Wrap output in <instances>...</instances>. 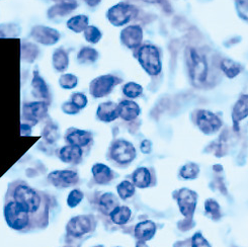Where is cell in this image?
<instances>
[{"instance_id":"f907efd6","label":"cell","mask_w":248,"mask_h":247,"mask_svg":"<svg viewBox=\"0 0 248 247\" xmlns=\"http://www.w3.org/2000/svg\"><path fill=\"white\" fill-rule=\"evenodd\" d=\"M95 247H100V246H95Z\"/></svg>"},{"instance_id":"7402d4cb","label":"cell","mask_w":248,"mask_h":247,"mask_svg":"<svg viewBox=\"0 0 248 247\" xmlns=\"http://www.w3.org/2000/svg\"><path fill=\"white\" fill-rule=\"evenodd\" d=\"M93 174L94 177V181L100 185L108 184L112 179V172L109 170V167L101 163L93 165Z\"/></svg>"},{"instance_id":"6da1fadb","label":"cell","mask_w":248,"mask_h":247,"mask_svg":"<svg viewBox=\"0 0 248 247\" xmlns=\"http://www.w3.org/2000/svg\"><path fill=\"white\" fill-rule=\"evenodd\" d=\"M186 62L189 76L194 84L201 85L206 81L208 65L206 58L195 48H188L186 51Z\"/></svg>"},{"instance_id":"74e56055","label":"cell","mask_w":248,"mask_h":247,"mask_svg":"<svg viewBox=\"0 0 248 247\" xmlns=\"http://www.w3.org/2000/svg\"><path fill=\"white\" fill-rule=\"evenodd\" d=\"M83 200V193L80 189H73L67 198V205L70 208H75L81 203Z\"/></svg>"},{"instance_id":"9c48e42d","label":"cell","mask_w":248,"mask_h":247,"mask_svg":"<svg viewBox=\"0 0 248 247\" xmlns=\"http://www.w3.org/2000/svg\"><path fill=\"white\" fill-rule=\"evenodd\" d=\"M136 154L134 146L127 141H117L111 148V157L119 163H128L132 161Z\"/></svg>"},{"instance_id":"4316f807","label":"cell","mask_w":248,"mask_h":247,"mask_svg":"<svg viewBox=\"0 0 248 247\" xmlns=\"http://www.w3.org/2000/svg\"><path fill=\"white\" fill-rule=\"evenodd\" d=\"M109 215L112 222L118 224V225H123V224H126L129 221L131 217V211L125 206L117 207Z\"/></svg>"},{"instance_id":"cb8c5ba5","label":"cell","mask_w":248,"mask_h":247,"mask_svg":"<svg viewBox=\"0 0 248 247\" xmlns=\"http://www.w3.org/2000/svg\"><path fill=\"white\" fill-rule=\"evenodd\" d=\"M248 116V95H242L233 109V121L235 125Z\"/></svg>"},{"instance_id":"7bdbcfd3","label":"cell","mask_w":248,"mask_h":247,"mask_svg":"<svg viewBox=\"0 0 248 247\" xmlns=\"http://www.w3.org/2000/svg\"><path fill=\"white\" fill-rule=\"evenodd\" d=\"M238 10L242 17L248 19V0H241V1H239Z\"/></svg>"},{"instance_id":"8d00e7d4","label":"cell","mask_w":248,"mask_h":247,"mask_svg":"<svg viewBox=\"0 0 248 247\" xmlns=\"http://www.w3.org/2000/svg\"><path fill=\"white\" fill-rule=\"evenodd\" d=\"M123 92L128 97L135 98V97H138L142 93L143 89H142V86H140L137 83L129 82L125 86H124Z\"/></svg>"},{"instance_id":"d590c367","label":"cell","mask_w":248,"mask_h":247,"mask_svg":"<svg viewBox=\"0 0 248 247\" xmlns=\"http://www.w3.org/2000/svg\"><path fill=\"white\" fill-rule=\"evenodd\" d=\"M19 33V28L16 25L5 24L0 26V38L16 37Z\"/></svg>"},{"instance_id":"d6a6232c","label":"cell","mask_w":248,"mask_h":247,"mask_svg":"<svg viewBox=\"0 0 248 247\" xmlns=\"http://www.w3.org/2000/svg\"><path fill=\"white\" fill-rule=\"evenodd\" d=\"M43 136L48 142L54 143L56 140H58V138H59L58 127L54 125V124H48V125L45 127V129H44Z\"/></svg>"},{"instance_id":"f1b7e54d","label":"cell","mask_w":248,"mask_h":247,"mask_svg":"<svg viewBox=\"0 0 248 247\" xmlns=\"http://www.w3.org/2000/svg\"><path fill=\"white\" fill-rule=\"evenodd\" d=\"M40 53L39 48L31 43H26L22 45L21 47V56L22 59H24L28 63H32L38 58V55Z\"/></svg>"},{"instance_id":"5bb4252c","label":"cell","mask_w":248,"mask_h":247,"mask_svg":"<svg viewBox=\"0 0 248 247\" xmlns=\"http://www.w3.org/2000/svg\"><path fill=\"white\" fill-rule=\"evenodd\" d=\"M121 39L128 48H137L143 41L142 29L139 26H130L122 31Z\"/></svg>"},{"instance_id":"8fae6325","label":"cell","mask_w":248,"mask_h":247,"mask_svg":"<svg viewBox=\"0 0 248 247\" xmlns=\"http://www.w3.org/2000/svg\"><path fill=\"white\" fill-rule=\"evenodd\" d=\"M197 123L199 128L206 134H212L218 131L222 123L221 120L208 110H200L197 117Z\"/></svg>"},{"instance_id":"d6986e66","label":"cell","mask_w":248,"mask_h":247,"mask_svg":"<svg viewBox=\"0 0 248 247\" xmlns=\"http://www.w3.org/2000/svg\"><path fill=\"white\" fill-rule=\"evenodd\" d=\"M96 115L97 118L103 122L115 121L119 117L118 106L111 102L101 104L97 108Z\"/></svg>"},{"instance_id":"f6af8a7d","label":"cell","mask_w":248,"mask_h":247,"mask_svg":"<svg viewBox=\"0 0 248 247\" xmlns=\"http://www.w3.org/2000/svg\"><path fill=\"white\" fill-rule=\"evenodd\" d=\"M143 1L149 2V3L159 4L165 11H167V13H170V11H171V6L166 1V0H143Z\"/></svg>"},{"instance_id":"ba28073f","label":"cell","mask_w":248,"mask_h":247,"mask_svg":"<svg viewBox=\"0 0 248 247\" xmlns=\"http://www.w3.org/2000/svg\"><path fill=\"white\" fill-rule=\"evenodd\" d=\"M48 108V104L45 102L28 103L25 104L24 108H22V114H24V117L27 121L35 125V124L47 116Z\"/></svg>"},{"instance_id":"9a60e30c","label":"cell","mask_w":248,"mask_h":247,"mask_svg":"<svg viewBox=\"0 0 248 247\" xmlns=\"http://www.w3.org/2000/svg\"><path fill=\"white\" fill-rule=\"evenodd\" d=\"M59 158L65 163H79L82 159L81 147H78V146L70 144L64 146V147H62L59 151Z\"/></svg>"},{"instance_id":"b9f144b4","label":"cell","mask_w":248,"mask_h":247,"mask_svg":"<svg viewBox=\"0 0 248 247\" xmlns=\"http://www.w3.org/2000/svg\"><path fill=\"white\" fill-rule=\"evenodd\" d=\"M191 247H210L207 240L202 236L201 234H196L193 237V242H191Z\"/></svg>"},{"instance_id":"ab89813d","label":"cell","mask_w":248,"mask_h":247,"mask_svg":"<svg viewBox=\"0 0 248 247\" xmlns=\"http://www.w3.org/2000/svg\"><path fill=\"white\" fill-rule=\"evenodd\" d=\"M71 103L80 110L86 107L87 97L83 93H76L72 94V96H71Z\"/></svg>"},{"instance_id":"83f0119b","label":"cell","mask_w":248,"mask_h":247,"mask_svg":"<svg viewBox=\"0 0 248 247\" xmlns=\"http://www.w3.org/2000/svg\"><path fill=\"white\" fill-rule=\"evenodd\" d=\"M133 181L135 185L138 187H147L151 182V175L147 168H138V170L134 172Z\"/></svg>"},{"instance_id":"ffe728a7","label":"cell","mask_w":248,"mask_h":247,"mask_svg":"<svg viewBox=\"0 0 248 247\" xmlns=\"http://www.w3.org/2000/svg\"><path fill=\"white\" fill-rule=\"evenodd\" d=\"M118 110L119 116L126 121H133L140 114V108L138 105L134 102H130V100H124V102H122L118 106Z\"/></svg>"},{"instance_id":"ee69618b","label":"cell","mask_w":248,"mask_h":247,"mask_svg":"<svg viewBox=\"0 0 248 247\" xmlns=\"http://www.w3.org/2000/svg\"><path fill=\"white\" fill-rule=\"evenodd\" d=\"M62 109H63L64 113L68 114V115H75V114L78 113V111H79V109H78L71 102L64 104L62 106Z\"/></svg>"},{"instance_id":"7c38bea8","label":"cell","mask_w":248,"mask_h":247,"mask_svg":"<svg viewBox=\"0 0 248 247\" xmlns=\"http://www.w3.org/2000/svg\"><path fill=\"white\" fill-rule=\"evenodd\" d=\"M92 229V221L87 216H76L67 224V233L73 237H80Z\"/></svg>"},{"instance_id":"ac0fdd59","label":"cell","mask_w":248,"mask_h":247,"mask_svg":"<svg viewBox=\"0 0 248 247\" xmlns=\"http://www.w3.org/2000/svg\"><path fill=\"white\" fill-rule=\"evenodd\" d=\"M31 87H32V93L36 97H39L42 99L49 98L50 93H49L48 85L37 70L33 71V74H32Z\"/></svg>"},{"instance_id":"f546056e","label":"cell","mask_w":248,"mask_h":247,"mask_svg":"<svg viewBox=\"0 0 248 247\" xmlns=\"http://www.w3.org/2000/svg\"><path fill=\"white\" fill-rule=\"evenodd\" d=\"M98 58V53L93 48L84 47L77 55V59L80 63H93Z\"/></svg>"},{"instance_id":"4dcf8cb0","label":"cell","mask_w":248,"mask_h":247,"mask_svg":"<svg viewBox=\"0 0 248 247\" xmlns=\"http://www.w3.org/2000/svg\"><path fill=\"white\" fill-rule=\"evenodd\" d=\"M221 68L229 78H233L240 73V66L229 59H225L221 62Z\"/></svg>"},{"instance_id":"836d02e7","label":"cell","mask_w":248,"mask_h":247,"mask_svg":"<svg viewBox=\"0 0 248 247\" xmlns=\"http://www.w3.org/2000/svg\"><path fill=\"white\" fill-rule=\"evenodd\" d=\"M84 37L88 43L96 44L101 39V31L93 26H88L84 31Z\"/></svg>"},{"instance_id":"4fadbf2b","label":"cell","mask_w":248,"mask_h":247,"mask_svg":"<svg viewBox=\"0 0 248 247\" xmlns=\"http://www.w3.org/2000/svg\"><path fill=\"white\" fill-rule=\"evenodd\" d=\"M178 205L182 211L183 215L186 217H191L194 214V211L196 208V194L191 192L189 189H182L178 194Z\"/></svg>"},{"instance_id":"e575fe53","label":"cell","mask_w":248,"mask_h":247,"mask_svg":"<svg viewBox=\"0 0 248 247\" xmlns=\"http://www.w3.org/2000/svg\"><path fill=\"white\" fill-rule=\"evenodd\" d=\"M118 194L120 196V198H122L123 200H126L130 197H132L135 193V188L134 185L130 183V182H123L121 183L118 187Z\"/></svg>"},{"instance_id":"60d3db41","label":"cell","mask_w":248,"mask_h":247,"mask_svg":"<svg viewBox=\"0 0 248 247\" xmlns=\"http://www.w3.org/2000/svg\"><path fill=\"white\" fill-rule=\"evenodd\" d=\"M206 211L209 213L210 215H212V217L214 219H218L220 218V208L219 205L216 203L215 201L209 200L207 201L206 203Z\"/></svg>"},{"instance_id":"e0dca14e","label":"cell","mask_w":248,"mask_h":247,"mask_svg":"<svg viewBox=\"0 0 248 247\" xmlns=\"http://www.w3.org/2000/svg\"><path fill=\"white\" fill-rule=\"evenodd\" d=\"M78 6L76 0H58V3L48 10V16L54 18L70 14Z\"/></svg>"},{"instance_id":"8992f818","label":"cell","mask_w":248,"mask_h":247,"mask_svg":"<svg viewBox=\"0 0 248 247\" xmlns=\"http://www.w3.org/2000/svg\"><path fill=\"white\" fill-rule=\"evenodd\" d=\"M121 80H119L117 77L112 75H103L99 76L95 79H93L90 83L89 89L90 93L94 97H104L108 95L111 91L114 86L119 83Z\"/></svg>"},{"instance_id":"f35d334b","label":"cell","mask_w":248,"mask_h":247,"mask_svg":"<svg viewBox=\"0 0 248 247\" xmlns=\"http://www.w3.org/2000/svg\"><path fill=\"white\" fill-rule=\"evenodd\" d=\"M198 173H199V167L194 163H190L184 166L182 171H180V174H182V176L185 178H195L198 175Z\"/></svg>"},{"instance_id":"484cf974","label":"cell","mask_w":248,"mask_h":247,"mask_svg":"<svg viewBox=\"0 0 248 247\" xmlns=\"http://www.w3.org/2000/svg\"><path fill=\"white\" fill-rule=\"evenodd\" d=\"M99 207L104 214L109 215L118 207V201L112 194H105L99 200Z\"/></svg>"},{"instance_id":"7a4b0ae2","label":"cell","mask_w":248,"mask_h":247,"mask_svg":"<svg viewBox=\"0 0 248 247\" xmlns=\"http://www.w3.org/2000/svg\"><path fill=\"white\" fill-rule=\"evenodd\" d=\"M14 198L16 203L28 213H36L41 207V197L35 189L28 185H17Z\"/></svg>"},{"instance_id":"2e32d148","label":"cell","mask_w":248,"mask_h":247,"mask_svg":"<svg viewBox=\"0 0 248 247\" xmlns=\"http://www.w3.org/2000/svg\"><path fill=\"white\" fill-rule=\"evenodd\" d=\"M92 134L87 131L71 129L66 135V141L70 145H75L78 147H83V146L88 145L92 142Z\"/></svg>"},{"instance_id":"5b68a950","label":"cell","mask_w":248,"mask_h":247,"mask_svg":"<svg viewBox=\"0 0 248 247\" xmlns=\"http://www.w3.org/2000/svg\"><path fill=\"white\" fill-rule=\"evenodd\" d=\"M138 11L132 5L126 3H119L112 6L108 11V18L110 24L117 27L124 26L137 15Z\"/></svg>"},{"instance_id":"52a82bcc","label":"cell","mask_w":248,"mask_h":247,"mask_svg":"<svg viewBox=\"0 0 248 247\" xmlns=\"http://www.w3.org/2000/svg\"><path fill=\"white\" fill-rule=\"evenodd\" d=\"M31 37L33 41L45 45V46H52L60 40V32L49 27L36 26L31 30Z\"/></svg>"},{"instance_id":"d4e9b609","label":"cell","mask_w":248,"mask_h":247,"mask_svg":"<svg viewBox=\"0 0 248 247\" xmlns=\"http://www.w3.org/2000/svg\"><path fill=\"white\" fill-rule=\"evenodd\" d=\"M88 17L84 15L72 16L67 21V28L77 33L84 31L85 29L88 27Z\"/></svg>"},{"instance_id":"603a6c76","label":"cell","mask_w":248,"mask_h":247,"mask_svg":"<svg viewBox=\"0 0 248 247\" xmlns=\"http://www.w3.org/2000/svg\"><path fill=\"white\" fill-rule=\"evenodd\" d=\"M68 65L69 57L67 52L62 48L55 50L53 54V66L55 70H57L58 72H64L68 68Z\"/></svg>"},{"instance_id":"bcb514c9","label":"cell","mask_w":248,"mask_h":247,"mask_svg":"<svg viewBox=\"0 0 248 247\" xmlns=\"http://www.w3.org/2000/svg\"><path fill=\"white\" fill-rule=\"evenodd\" d=\"M31 132V127L27 125V124H22L21 125V135H25V136H29Z\"/></svg>"},{"instance_id":"c3c4849f","label":"cell","mask_w":248,"mask_h":247,"mask_svg":"<svg viewBox=\"0 0 248 247\" xmlns=\"http://www.w3.org/2000/svg\"><path fill=\"white\" fill-rule=\"evenodd\" d=\"M84 1L89 5V6H92V7H94V6H96L101 0H84Z\"/></svg>"},{"instance_id":"681fc988","label":"cell","mask_w":248,"mask_h":247,"mask_svg":"<svg viewBox=\"0 0 248 247\" xmlns=\"http://www.w3.org/2000/svg\"><path fill=\"white\" fill-rule=\"evenodd\" d=\"M137 247H148V246L146 245V244L142 241V242H139V243L137 244Z\"/></svg>"},{"instance_id":"7dc6e473","label":"cell","mask_w":248,"mask_h":247,"mask_svg":"<svg viewBox=\"0 0 248 247\" xmlns=\"http://www.w3.org/2000/svg\"><path fill=\"white\" fill-rule=\"evenodd\" d=\"M141 149L143 150V152L148 153L150 151V142L149 141H144L141 144Z\"/></svg>"},{"instance_id":"30bf717a","label":"cell","mask_w":248,"mask_h":247,"mask_svg":"<svg viewBox=\"0 0 248 247\" xmlns=\"http://www.w3.org/2000/svg\"><path fill=\"white\" fill-rule=\"evenodd\" d=\"M48 181L56 187H69L78 183V174L73 170H55L48 175Z\"/></svg>"},{"instance_id":"44dd1931","label":"cell","mask_w":248,"mask_h":247,"mask_svg":"<svg viewBox=\"0 0 248 247\" xmlns=\"http://www.w3.org/2000/svg\"><path fill=\"white\" fill-rule=\"evenodd\" d=\"M156 227L155 224L151 221H144L139 223L135 228V235L136 237L142 241L150 240L155 233Z\"/></svg>"},{"instance_id":"3957f363","label":"cell","mask_w":248,"mask_h":247,"mask_svg":"<svg viewBox=\"0 0 248 247\" xmlns=\"http://www.w3.org/2000/svg\"><path fill=\"white\" fill-rule=\"evenodd\" d=\"M4 218L7 225L14 230H24L29 225V213L22 209L16 201H9L4 207Z\"/></svg>"},{"instance_id":"277c9868","label":"cell","mask_w":248,"mask_h":247,"mask_svg":"<svg viewBox=\"0 0 248 247\" xmlns=\"http://www.w3.org/2000/svg\"><path fill=\"white\" fill-rule=\"evenodd\" d=\"M138 59L143 68L151 75H157L161 71L159 51L154 46H143L138 52Z\"/></svg>"},{"instance_id":"1f68e13d","label":"cell","mask_w":248,"mask_h":247,"mask_svg":"<svg viewBox=\"0 0 248 247\" xmlns=\"http://www.w3.org/2000/svg\"><path fill=\"white\" fill-rule=\"evenodd\" d=\"M78 83L77 77L70 73L62 74L59 78V84L63 89H73Z\"/></svg>"}]
</instances>
